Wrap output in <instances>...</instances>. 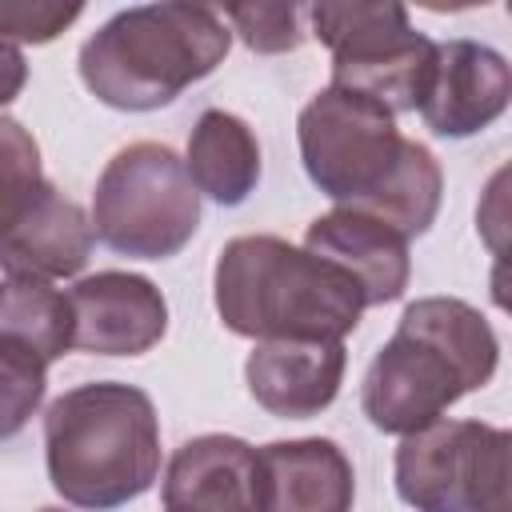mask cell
<instances>
[{
    "label": "cell",
    "mask_w": 512,
    "mask_h": 512,
    "mask_svg": "<svg viewBox=\"0 0 512 512\" xmlns=\"http://www.w3.org/2000/svg\"><path fill=\"white\" fill-rule=\"evenodd\" d=\"M44 188L40 144L20 120L0 116V236H8L36 208Z\"/></svg>",
    "instance_id": "cell-19"
},
{
    "label": "cell",
    "mask_w": 512,
    "mask_h": 512,
    "mask_svg": "<svg viewBox=\"0 0 512 512\" xmlns=\"http://www.w3.org/2000/svg\"><path fill=\"white\" fill-rule=\"evenodd\" d=\"M224 16L252 52H292L304 40L296 4H232Z\"/></svg>",
    "instance_id": "cell-21"
},
{
    "label": "cell",
    "mask_w": 512,
    "mask_h": 512,
    "mask_svg": "<svg viewBox=\"0 0 512 512\" xmlns=\"http://www.w3.org/2000/svg\"><path fill=\"white\" fill-rule=\"evenodd\" d=\"M48 392V364L0 340V440H12Z\"/></svg>",
    "instance_id": "cell-20"
},
{
    "label": "cell",
    "mask_w": 512,
    "mask_h": 512,
    "mask_svg": "<svg viewBox=\"0 0 512 512\" xmlns=\"http://www.w3.org/2000/svg\"><path fill=\"white\" fill-rule=\"evenodd\" d=\"M196 192H204L208 200L236 208L256 192L260 180V144L256 132L224 112V108H208L200 112L192 136H188V160H184Z\"/></svg>",
    "instance_id": "cell-16"
},
{
    "label": "cell",
    "mask_w": 512,
    "mask_h": 512,
    "mask_svg": "<svg viewBox=\"0 0 512 512\" xmlns=\"http://www.w3.org/2000/svg\"><path fill=\"white\" fill-rule=\"evenodd\" d=\"M512 96L508 60L476 40H448L436 44L432 72L420 96V116L436 136H476L492 120L504 116Z\"/></svg>",
    "instance_id": "cell-10"
},
{
    "label": "cell",
    "mask_w": 512,
    "mask_h": 512,
    "mask_svg": "<svg viewBox=\"0 0 512 512\" xmlns=\"http://www.w3.org/2000/svg\"><path fill=\"white\" fill-rule=\"evenodd\" d=\"M344 364V340H256L244 364V380L264 412L308 420L336 400Z\"/></svg>",
    "instance_id": "cell-12"
},
{
    "label": "cell",
    "mask_w": 512,
    "mask_h": 512,
    "mask_svg": "<svg viewBox=\"0 0 512 512\" xmlns=\"http://www.w3.org/2000/svg\"><path fill=\"white\" fill-rule=\"evenodd\" d=\"M92 220L76 200L56 192L48 184L36 200V208L0 236V268L8 276H32V280H60L76 276L92 256Z\"/></svg>",
    "instance_id": "cell-15"
},
{
    "label": "cell",
    "mask_w": 512,
    "mask_h": 512,
    "mask_svg": "<svg viewBox=\"0 0 512 512\" xmlns=\"http://www.w3.org/2000/svg\"><path fill=\"white\" fill-rule=\"evenodd\" d=\"M264 512H352L356 476L340 444L324 436L256 448Z\"/></svg>",
    "instance_id": "cell-14"
},
{
    "label": "cell",
    "mask_w": 512,
    "mask_h": 512,
    "mask_svg": "<svg viewBox=\"0 0 512 512\" xmlns=\"http://www.w3.org/2000/svg\"><path fill=\"white\" fill-rule=\"evenodd\" d=\"M200 228V192L184 160L156 140L120 148L92 192V232L120 256L168 260Z\"/></svg>",
    "instance_id": "cell-5"
},
{
    "label": "cell",
    "mask_w": 512,
    "mask_h": 512,
    "mask_svg": "<svg viewBox=\"0 0 512 512\" xmlns=\"http://www.w3.org/2000/svg\"><path fill=\"white\" fill-rule=\"evenodd\" d=\"M228 44V24L204 4H136L84 40L80 80L108 108L152 112L212 76Z\"/></svg>",
    "instance_id": "cell-4"
},
{
    "label": "cell",
    "mask_w": 512,
    "mask_h": 512,
    "mask_svg": "<svg viewBox=\"0 0 512 512\" xmlns=\"http://www.w3.org/2000/svg\"><path fill=\"white\" fill-rule=\"evenodd\" d=\"M492 324L456 296H424L404 308L392 340L372 356L360 388L364 416L392 436L440 420L460 396L496 376Z\"/></svg>",
    "instance_id": "cell-1"
},
{
    "label": "cell",
    "mask_w": 512,
    "mask_h": 512,
    "mask_svg": "<svg viewBox=\"0 0 512 512\" xmlns=\"http://www.w3.org/2000/svg\"><path fill=\"white\" fill-rule=\"evenodd\" d=\"M304 248L312 256L336 264L360 288L364 308L400 300L408 288V276H412L408 240L356 208H332V212L316 216L304 232Z\"/></svg>",
    "instance_id": "cell-13"
},
{
    "label": "cell",
    "mask_w": 512,
    "mask_h": 512,
    "mask_svg": "<svg viewBox=\"0 0 512 512\" xmlns=\"http://www.w3.org/2000/svg\"><path fill=\"white\" fill-rule=\"evenodd\" d=\"M440 188H444V176H440L436 156L424 144L404 136V148H400V160H396L392 176L368 200H360L352 208L388 224L404 240H412V236L432 228V220L440 212Z\"/></svg>",
    "instance_id": "cell-18"
},
{
    "label": "cell",
    "mask_w": 512,
    "mask_h": 512,
    "mask_svg": "<svg viewBox=\"0 0 512 512\" xmlns=\"http://www.w3.org/2000/svg\"><path fill=\"white\" fill-rule=\"evenodd\" d=\"M24 80H28V64H24L20 44L0 40V104H12L24 88Z\"/></svg>",
    "instance_id": "cell-23"
},
{
    "label": "cell",
    "mask_w": 512,
    "mask_h": 512,
    "mask_svg": "<svg viewBox=\"0 0 512 512\" xmlns=\"http://www.w3.org/2000/svg\"><path fill=\"white\" fill-rule=\"evenodd\" d=\"M504 428L480 420H432L396 448V496L416 512H508Z\"/></svg>",
    "instance_id": "cell-7"
},
{
    "label": "cell",
    "mask_w": 512,
    "mask_h": 512,
    "mask_svg": "<svg viewBox=\"0 0 512 512\" xmlns=\"http://www.w3.org/2000/svg\"><path fill=\"white\" fill-rule=\"evenodd\" d=\"M296 140L308 180L336 208L368 200L392 176L404 148L396 116L384 104L332 84L300 108Z\"/></svg>",
    "instance_id": "cell-8"
},
{
    "label": "cell",
    "mask_w": 512,
    "mask_h": 512,
    "mask_svg": "<svg viewBox=\"0 0 512 512\" xmlns=\"http://www.w3.org/2000/svg\"><path fill=\"white\" fill-rule=\"evenodd\" d=\"M0 340L52 364L72 348V308L68 296L48 280L8 276L0 280Z\"/></svg>",
    "instance_id": "cell-17"
},
{
    "label": "cell",
    "mask_w": 512,
    "mask_h": 512,
    "mask_svg": "<svg viewBox=\"0 0 512 512\" xmlns=\"http://www.w3.org/2000/svg\"><path fill=\"white\" fill-rule=\"evenodd\" d=\"M40 512H64V508H40Z\"/></svg>",
    "instance_id": "cell-24"
},
{
    "label": "cell",
    "mask_w": 512,
    "mask_h": 512,
    "mask_svg": "<svg viewBox=\"0 0 512 512\" xmlns=\"http://www.w3.org/2000/svg\"><path fill=\"white\" fill-rule=\"evenodd\" d=\"M72 348L92 356H140L160 344L168 304L148 276L96 272L72 284Z\"/></svg>",
    "instance_id": "cell-9"
},
{
    "label": "cell",
    "mask_w": 512,
    "mask_h": 512,
    "mask_svg": "<svg viewBox=\"0 0 512 512\" xmlns=\"http://www.w3.org/2000/svg\"><path fill=\"white\" fill-rule=\"evenodd\" d=\"M52 488L88 512L144 496L160 476V420L148 392L96 380L52 400L44 416Z\"/></svg>",
    "instance_id": "cell-2"
},
{
    "label": "cell",
    "mask_w": 512,
    "mask_h": 512,
    "mask_svg": "<svg viewBox=\"0 0 512 512\" xmlns=\"http://www.w3.org/2000/svg\"><path fill=\"white\" fill-rule=\"evenodd\" d=\"M312 32L332 52V88L368 96L396 112H416L436 44L408 24L404 4H312Z\"/></svg>",
    "instance_id": "cell-6"
},
{
    "label": "cell",
    "mask_w": 512,
    "mask_h": 512,
    "mask_svg": "<svg viewBox=\"0 0 512 512\" xmlns=\"http://www.w3.org/2000/svg\"><path fill=\"white\" fill-rule=\"evenodd\" d=\"M216 312L252 340H344L364 312L360 288L280 236H236L216 260Z\"/></svg>",
    "instance_id": "cell-3"
},
{
    "label": "cell",
    "mask_w": 512,
    "mask_h": 512,
    "mask_svg": "<svg viewBox=\"0 0 512 512\" xmlns=\"http://www.w3.org/2000/svg\"><path fill=\"white\" fill-rule=\"evenodd\" d=\"M164 512H264L256 448L224 432L180 444L164 472Z\"/></svg>",
    "instance_id": "cell-11"
},
{
    "label": "cell",
    "mask_w": 512,
    "mask_h": 512,
    "mask_svg": "<svg viewBox=\"0 0 512 512\" xmlns=\"http://www.w3.org/2000/svg\"><path fill=\"white\" fill-rule=\"evenodd\" d=\"M80 4H48V0H0V40L12 44H48L68 24L80 20Z\"/></svg>",
    "instance_id": "cell-22"
}]
</instances>
